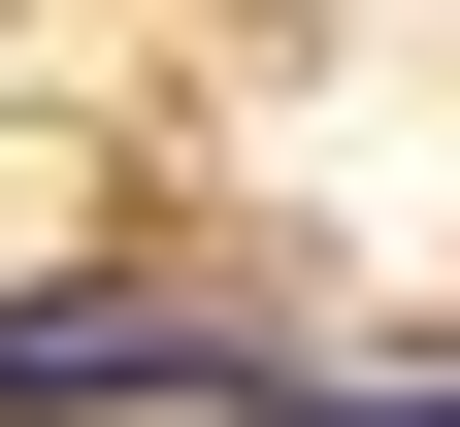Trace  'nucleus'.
Listing matches in <instances>:
<instances>
[]
</instances>
